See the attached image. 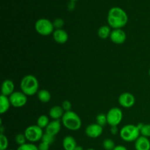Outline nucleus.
I'll return each mask as SVG.
<instances>
[{"label": "nucleus", "instance_id": "1", "mask_svg": "<svg viewBox=\"0 0 150 150\" xmlns=\"http://www.w3.org/2000/svg\"><path fill=\"white\" fill-rule=\"evenodd\" d=\"M107 21L108 26L112 29H122L127 23L128 16L121 7H114L108 11Z\"/></svg>", "mask_w": 150, "mask_h": 150}, {"label": "nucleus", "instance_id": "2", "mask_svg": "<svg viewBox=\"0 0 150 150\" xmlns=\"http://www.w3.org/2000/svg\"><path fill=\"white\" fill-rule=\"evenodd\" d=\"M20 87L21 92L27 96H32L38 93L39 82L33 75H26L21 81Z\"/></svg>", "mask_w": 150, "mask_h": 150}, {"label": "nucleus", "instance_id": "3", "mask_svg": "<svg viewBox=\"0 0 150 150\" xmlns=\"http://www.w3.org/2000/svg\"><path fill=\"white\" fill-rule=\"evenodd\" d=\"M62 120V123L67 130L72 131L79 130L81 127L82 122L80 117L73 111L64 112Z\"/></svg>", "mask_w": 150, "mask_h": 150}, {"label": "nucleus", "instance_id": "4", "mask_svg": "<svg viewBox=\"0 0 150 150\" xmlns=\"http://www.w3.org/2000/svg\"><path fill=\"white\" fill-rule=\"evenodd\" d=\"M140 130L134 125H127L121 128L120 136L123 141L126 142H136L140 136Z\"/></svg>", "mask_w": 150, "mask_h": 150}, {"label": "nucleus", "instance_id": "5", "mask_svg": "<svg viewBox=\"0 0 150 150\" xmlns=\"http://www.w3.org/2000/svg\"><path fill=\"white\" fill-rule=\"evenodd\" d=\"M36 32L42 36H48L54 33V27L53 22L47 18H40L35 24Z\"/></svg>", "mask_w": 150, "mask_h": 150}, {"label": "nucleus", "instance_id": "6", "mask_svg": "<svg viewBox=\"0 0 150 150\" xmlns=\"http://www.w3.org/2000/svg\"><path fill=\"white\" fill-rule=\"evenodd\" d=\"M43 134L42 129L37 125L29 126L26 127L24 131V135L26 138V140L32 143L39 142L40 140H41Z\"/></svg>", "mask_w": 150, "mask_h": 150}, {"label": "nucleus", "instance_id": "7", "mask_svg": "<svg viewBox=\"0 0 150 150\" xmlns=\"http://www.w3.org/2000/svg\"><path fill=\"white\" fill-rule=\"evenodd\" d=\"M106 117L107 124L109 125L111 127L118 126L123 119L122 111L117 107L111 108L107 113Z\"/></svg>", "mask_w": 150, "mask_h": 150}, {"label": "nucleus", "instance_id": "8", "mask_svg": "<svg viewBox=\"0 0 150 150\" xmlns=\"http://www.w3.org/2000/svg\"><path fill=\"white\" fill-rule=\"evenodd\" d=\"M12 106L15 108H21L27 103V95L22 92H14L9 96Z\"/></svg>", "mask_w": 150, "mask_h": 150}, {"label": "nucleus", "instance_id": "9", "mask_svg": "<svg viewBox=\"0 0 150 150\" xmlns=\"http://www.w3.org/2000/svg\"><path fill=\"white\" fill-rule=\"evenodd\" d=\"M119 103L122 107L125 108H129L133 107L136 103V99H135L134 95H132L129 92H124L121 94L119 97Z\"/></svg>", "mask_w": 150, "mask_h": 150}, {"label": "nucleus", "instance_id": "10", "mask_svg": "<svg viewBox=\"0 0 150 150\" xmlns=\"http://www.w3.org/2000/svg\"><path fill=\"white\" fill-rule=\"evenodd\" d=\"M103 129L102 126L98 123H94L88 125L85 129V133L88 137L91 139H97L102 135Z\"/></svg>", "mask_w": 150, "mask_h": 150}, {"label": "nucleus", "instance_id": "11", "mask_svg": "<svg viewBox=\"0 0 150 150\" xmlns=\"http://www.w3.org/2000/svg\"><path fill=\"white\" fill-rule=\"evenodd\" d=\"M127 35L125 31H123L122 29H113L111 31V33L110 35V39L114 43L120 45L125 42Z\"/></svg>", "mask_w": 150, "mask_h": 150}, {"label": "nucleus", "instance_id": "12", "mask_svg": "<svg viewBox=\"0 0 150 150\" xmlns=\"http://www.w3.org/2000/svg\"><path fill=\"white\" fill-rule=\"evenodd\" d=\"M62 125L59 120H53L50 122L49 124L45 127V133L55 136L61 130Z\"/></svg>", "mask_w": 150, "mask_h": 150}, {"label": "nucleus", "instance_id": "13", "mask_svg": "<svg viewBox=\"0 0 150 150\" xmlns=\"http://www.w3.org/2000/svg\"><path fill=\"white\" fill-rule=\"evenodd\" d=\"M14 89L15 85L13 81L10 80V79H6L1 83V95L7 97L10 96L14 92Z\"/></svg>", "mask_w": 150, "mask_h": 150}, {"label": "nucleus", "instance_id": "14", "mask_svg": "<svg viewBox=\"0 0 150 150\" xmlns=\"http://www.w3.org/2000/svg\"><path fill=\"white\" fill-rule=\"evenodd\" d=\"M53 38L57 43L64 44L68 40V34L62 29H55L53 33Z\"/></svg>", "mask_w": 150, "mask_h": 150}, {"label": "nucleus", "instance_id": "15", "mask_svg": "<svg viewBox=\"0 0 150 150\" xmlns=\"http://www.w3.org/2000/svg\"><path fill=\"white\" fill-rule=\"evenodd\" d=\"M136 150H150V142L148 138L144 136H139L135 142Z\"/></svg>", "mask_w": 150, "mask_h": 150}, {"label": "nucleus", "instance_id": "16", "mask_svg": "<svg viewBox=\"0 0 150 150\" xmlns=\"http://www.w3.org/2000/svg\"><path fill=\"white\" fill-rule=\"evenodd\" d=\"M64 112V109L62 106L55 105L53 106L49 111V117L54 120H59V119L62 118Z\"/></svg>", "mask_w": 150, "mask_h": 150}, {"label": "nucleus", "instance_id": "17", "mask_svg": "<svg viewBox=\"0 0 150 150\" xmlns=\"http://www.w3.org/2000/svg\"><path fill=\"white\" fill-rule=\"evenodd\" d=\"M62 146L64 150H74L77 146L76 139L71 136H65L62 141Z\"/></svg>", "mask_w": 150, "mask_h": 150}, {"label": "nucleus", "instance_id": "18", "mask_svg": "<svg viewBox=\"0 0 150 150\" xmlns=\"http://www.w3.org/2000/svg\"><path fill=\"white\" fill-rule=\"evenodd\" d=\"M11 103L9 98L7 96L1 95L0 96V114H4V113L7 112L10 108Z\"/></svg>", "mask_w": 150, "mask_h": 150}, {"label": "nucleus", "instance_id": "19", "mask_svg": "<svg viewBox=\"0 0 150 150\" xmlns=\"http://www.w3.org/2000/svg\"><path fill=\"white\" fill-rule=\"evenodd\" d=\"M111 29L109 26H100L98 30V35L101 39H106V38H110V35L111 33Z\"/></svg>", "mask_w": 150, "mask_h": 150}, {"label": "nucleus", "instance_id": "20", "mask_svg": "<svg viewBox=\"0 0 150 150\" xmlns=\"http://www.w3.org/2000/svg\"><path fill=\"white\" fill-rule=\"evenodd\" d=\"M38 98L40 102L46 103L51 100V95L46 89H41L38 92Z\"/></svg>", "mask_w": 150, "mask_h": 150}, {"label": "nucleus", "instance_id": "21", "mask_svg": "<svg viewBox=\"0 0 150 150\" xmlns=\"http://www.w3.org/2000/svg\"><path fill=\"white\" fill-rule=\"evenodd\" d=\"M49 120L46 115H40L37 120V125L39 126L40 128H45L49 124Z\"/></svg>", "mask_w": 150, "mask_h": 150}, {"label": "nucleus", "instance_id": "22", "mask_svg": "<svg viewBox=\"0 0 150 150\" xmlns=\"http://www.w3.org/2000/svg\"><path fill=\"white\" fill-rule=\"evenodd\" d=\"M103 146L105 150H114L116 145L114 141L111 139H106L103 142Z\"/></svg>", "mask_w": 150, "mask_h": 150}, {"label": "nucleus", "instance_id": "23", "mask_svg": "<svg viewBox=\"0 0 150 150\" xmlns=\"http://www.w3.org/2000/svg\"><path fill=\"white\" fill-rule=\"evenodd\" d=\"M9 142L7 137L4 134H0V150H7Z\"/></svg>", "mask_w": 150, "mask_h": 150}, {"label": "nucleus", "instance_id": "24", "mask_svg": "<svg viewBox=\"0 0 150 150\" xmlns=\"http://www.w3.org/2000/svg\"><path fill=\"white\" fill-rule=\"evenodd\" d=\"M41 140H42V142H45V143L51 145L54 142V141H55V136L48 134V133H45L43 134V136H42V139H41Z\"/></svg>", "mask_w": 150, "mask_h": 150}, {"label": "nucleus", "instance_id": "25", "mask_svg": "<svg viewBox=\"0 0 150 150\" xmlns=\"http://www.w3.org/2000/svg\"><path fill=\"white\" fill-rule=\"evenodd\" d=\"M17 150H39L38 147L32 143H26L18 147Z\"/></svg>", "mask_w": 150, "mask_h": 150}, {"label": "nucleus", "instance_id": "26", "mask_svg": "<svg viewBox=\"0 0 150 150\" xmlns=\"http://www.w3.org/2000/svg\"><path fill=\"white\" fill-rule=\"evenodd\" d=\"M96 122L98 125L103 127L107 124V117L106 115L104 114H99L96 117Z\"/></svg>", "mask_w": 150, "mask_h": 150}, {"label": "nucleus", "instance_id": "27", "mask_svg": "<svg viewBox=\"0 0 150 150\" xmlns=\"http://www.w3.org/2000/svg\"><path fill=\"white\" fill-rule=\"evenodd\" d=\"M15 141H16V143L18 144L19 146L26 144V138L25 136L24 133L23 134V133H18V134L16 135V138H15Z\"/></svg>", "mask_w": 150, "mask_h": 150}, {"label": "nucleus", "instance_id": "28", "mask_svg": "<svg viewBox=\"0 0 150 150\" xmlns=\"http://www.w3.org/2000/svg\"><path fill=\"white\" fill-rule=\"evenodd\" d=\"M140 133L142 136L144 137H150V125L144 124L143 127L140 130Z\"/></svg>", "mask_w": 150, "mask_h": 150}, {"label": "nucleus", "instance_id": "29", "mask_svg": "<svg viewBox=\"0 0 150 150\" xmlns=\"http://www.w3.org/2000/svg\"><path fill=\"white\" fill-rule=\"evenodd\" d=\"M53 24H54V29H61L64 25V21H63L62 18H57L55 20L53 21Z\"/></svg>", "mask_w": 150, "mask_h": 150}, {"label": "nucleus", "instance_id": "30", "mask_svg": "<svg viewBox=\"0 0 150 150\" xmlns=\"http://www.w3.org/2000/svg\"><path fill=\"white\" fill-rule=\"evenodd\" d=\"M62 108L64 109V111H71V108H72V104L70 102L69 100H66L63 101L62 104Z\"/></svg>", "mask_w": 150, "mask_h": 150}, {"label": "nucleus", "instance_id": "31", "mask_svg": "<svg viewBox=\"0 0 150 150\" xmlns=\"http://www.w3.org/2000/svg\"><path fill=\"white\" fill-rule=\"evenodd\" d=\"M49 146H50L49 144L42 142L41 143L39 144L38 147L39 150H49Z\"/></svg>", "mask_w": 150, "mask_h": 150}, {"label": "nucleus", "instance_id": "32", "mask_svg": "<svg viewBox=\"0 0 150 150\" xmlns=\"http://www.w3.org/2000/svg\"><path fill=\"white\" fill-rule=\"evenodd\" d=\"M75 7H76V3H75V1H70V2L67 4V8H68V10L70 11H72V10H74Z\"/></svg>", "mask_w": 150, "mask_h": 150}, {"label": "nucleus", "instance_id": "33", "mask_svg": "<svg viewBox=\"0 0 150 150\" xmlns=\"http://www.w3.org/2000/svg\"><path fill=\"white\" fill-rule=\"evenodd\" d=\"M118 131L119 130H118V127H117V126H112V127H111L110 132L111 133V134H113V135L117 134Z\"/></svg>", "mask_w": 150, "mask_h": 150}, {"label": "nucleus", "instance_id": "34", "mask_svg": "<svg viewBox=\"0 0 150 150\" xmlns=\"http://www.w3.org/2000/svg\"><path fill=\"white\" fill-rule=\"evenodd\" d=\"M114 150H127V149L122 145H118V146H116Z\"/></svg>", "mask_w": 150, "mask_h": 150}, {"label": "nucleus", "instance_id": "35", "mask_svg": "<svg viewBox=\"0 0 150 150\" xmlns=\"http://www.w3.org/2000/svg\"><path fill=\"white\" fill-rule=\"evenodd\" d=\"M74 150H83V147H82V146H77L76 148H75Z\"/></svg>", "mask_w": 150, "mask_h": 150}, {"label": "nucleus", "instance_id": "36", "mask_svg": "<svg viewBox=\"0 0 150 150\" xmlns=\"http://www.w3.org/2000/svg\"><path fill=\"white\" fill-rule=\"evenodd\" d=\"M0 130H1V134H4V127L2 125L0 126Z\"/></svg>", "mask_w": 150, "mask_h": 150}, {"label": "nucleus", "instance_id": "37", "mask_svg": "<svg viewBox=\"0 0 150 150\" xmlns=\"http://www.w3.org/2000/svg\"><path fill=\"white\" fill-rule=\"evenodd\" d=\"M86 150H95V149H92V148H89V149H86Z\"/></svg>", "mask_w": 150, "mask_h": 150}, {"label": "nucleus", "instance_id": "38", "mask_svg": "<svg viewBox=\"0 0 150 150\" xmlns=\"http://www.w3.org/2000/svg\"><path fill=\"white\" fill-rule=\"evenodd\" d=\"M149 77H150V68H149Z\"/></svg>", "mask_w": 150, "mask_h": 150}, {"label": "nucleus", "instance_id": "39", "mask_svg": "<svg viewBox=\"0 0 150 150\" xmlns=\"http://www.w3.org/2000/svg\"><path fill=\"white\" fill-rule=\"evenodd\" d=\"M70 1H78V0H70Z\"/></svg>", "mask_w": 150, "mask_h": 150}, {"label": "nucleus", "instance_id": "40", "mask_svg": "<svg viewBox=\"0 0 150 150\" xmlns=\"http://www.w3.org/2000/svg\"><path fill=\"white\" fill-rule=\"evenodd\" d=\"M7 150H12V149H7Z\"/></svg>", "mask_w": 150, "mask_h": 150}]
</instances>
